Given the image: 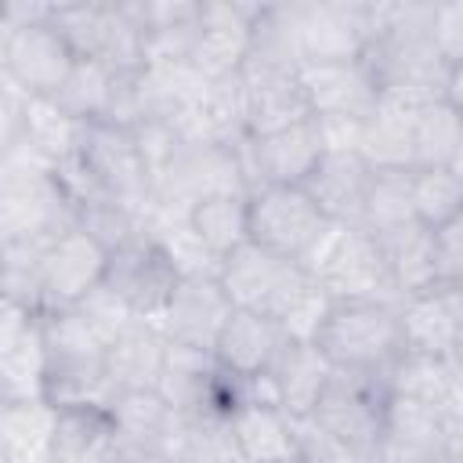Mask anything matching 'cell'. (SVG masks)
Listing matches in <instances>:
<instances>
[{
  "mask_svg": "<svg viewBox=\"0 0 463 463\" xmlns=\"http://www.w3.org/2000/svg\"><path fill=\"white\" fill-rule=\"evenodd\" d=\"M329 217L307 195L304 184H264L250 192V242L297 260L322 235Z\"/></svg>",
  "mask_w": 463,
  "mask_h": 463,
  "instance_id": "cell-7",
  "label": "cell"
},
{
  "mask_svg": "<svg viewBox=\"0 0 463 463\" xmlns=\"http://www.w3.org/2000/svg\"><path fill=\"white\" fill-rule=\"evenodd\" d=\"M423 105L402 94L380 90L376 109L365 116L362 156L376 170H412V123Z\"/></svg>",
  "mask_w": 463,
  "mask_h": 463,
  "instance_id": "cell-26",
  "label": "cell"
},
{
  "mask_svg": "<svg viewBox=\"0 0 463 463\" xmlns=\"http://www.w3.org/2000/svg\"><path fill=\"white\" fill-rule=\"evenodd\" d=\"M449 170H452V177L463 184V145L456 148V156H452V163H449Z\"/></svg>",
  "mask_w": 463,
  "mask_h": 463,
  "instance_id": "cell-39",
  "label": "cell"
},
{
  "mask_svg": "<svg viewBox=\"0 0 463 463\" xmlns=\"http://www.w3.org/2000/svg\"><path fill=\"white\" fill-rule=\"evenodd\" d=\"M174 459H184V463H246L239 445H235L228 412H206V416L181 420Z\"/></svg>",
  "mask_w": 463,
  "mask_h": 463,
  "instance_id": "cell-33",
  "label": "cell"
},
{
  "mask_svg": "<svg viewBox=\"0 0 463 463\" xmlns=\"http://www.w3.org/2000/svg\"><path fill=\"white\" fill-rule=\"evenodd\" d=\"M54 405L4 402L0 416V463H51Z\"/></svg>",
  "mask_w": 463,
  "mask_h": 463,
  "instance_id": "cell-28",
  "label": "cell"
},
{
  "mask_svg": "<svg viewBox=\"0 0 463 463\" xmlns=\"http://www.w3.org/2000/svg\"><path fill=\"white\" fill-rule=\"evenodd\" d=\"M0 65L4 80L18 87L25 98H54L65 76L72 72L76 54L65 43V36L51 25V18H43L0 29Z\"/></svg>",
  "mask_w": 463,
  "mask_h": 463,
  "instance_id": "cell-9",
  "label": "cell"
},
{
  "mask_svg": "<svg viewBox=\"0 0 463 463\" xmlns=\"http://www.w3.org/2000/svg\"><path fill=\"white\" fill-rule=\"evenodd\" d=\"M412 221V170H376L365 195L362 228L373 235H387Z\"/></svg>",
  "mask_w": 463,
  "mask_h": 463,
  "instance_id": "cell-32",
  "label": "cell"
},
{
  "mask_svg": "<svg viewBox=\"0 0 463 463\" xmlns=\"http://www.w3.org/2000/svg\"><path fill=\"white\" fill-rule=\"evenodd\" d=\"M109 412L119 430V445L130 452H148L174 459V445L181 434V416L159 391H119L109 402Z\"/></svg>",
  "mask_w": 463,
  "mask_h": 463,
  "instance_id": "cell-19",
  "label": "cell"
},
{
  "mask_svg": "<svg viewBox=\"0 0 463 463\" xmlns=\"http://www.w3.org/2000/svg\"><path fill=\"white\" fill-rule=\"evenodd\" d=\"M333 304H336V300L311 279V282L293 297V304L282 311V318H279L286 340H293V344H315V340H318V329L326 326V318H329V311H333Z\"/></svg>",
  "mask_w": 463,
  "mask_h": 463,
  "instance_id": "cell-35",
  "label": "cell"
},
{
  "mask_svg": "<svg viewBox=\"0 0 463 463\" xmlns=\"http://www.w3.org/2000/svg\"><path fill=\"white\" fill-rule=\"evenodd\" d=\"M315 347L344 373L391 376L405 354L398 304L387 300H336Z\"/></svg>",
  "mask_w": 463,
  "mask_h": 463,
  "instance_id": "cell-2",
  "label": "cell"
},
{
  "mask_svg": "<svg viewBox=\"0 0 463 463\" xmlns=\"http://www.w3.org/2000/svg\"><path fill=\"white\" fill-rule=\"evenodd\" d=\"M51 25L65 36L76 58L101 61L112 72L145 69V33L127 11V4H109V0L54 4Z\"/></svg>",
  "mask_w": 463,
  "mask_h": 463,
  "instance_id": "cell-3",
  "label": "cell"
},
{
  "mask_svg": "<svg viewBox=\"0 0 463 463\" xmlns=\"http://www.w3.org/2000/svg\"><path fill=\"white\" fill-rule=\"evenodd\" d=\"M217 279L239 311H257L275 322L293 304V297L311 282V275L297 260H286L257 242H246L235 253H228L221 260Z\"/></svg>",
  "mask_w": 463,
  "mask_h": 463,
  "instance_id": "cell-6",
  "label": "cell"
},
{
  "mask_svg": "<svg viewBox=\"0 0 463 463\" xmlns=\"http://www.w3.org/2000/svg\"><path fill=\"white\" fill-rule=\"evenodd\" d=\"M260 4H203L199 33L188 54V65L206 83H221L228 76H239L250 43H253V18Z\"/></svg>",
  "mask_w": 463,
  "mask_h": 463,
  "instance_id": "cell-12",
  "label": "cell"
},
{
  "mask_svg": "<svg viewBox=\"0 0 463 463\" xmlns=\"http://www.w3.org/2000/svg\"><path fill=\"white\" fill-rule=\"evenodd\" d=\"M105 268H109V250L83 228H69L58 239H51L36 260L40 315L87 300L105 282Z\"/></svg>",
  "mask_w": 463,
  "mask_h": 463,
  "instance_id": "cell-8",
  "label": "cell"
},
{
  "mask_svg": "<svg viewBox=\"0 0 463 463\" xmlns=\"http://www.w3.org/2000/svg\"><path fill=\"white\" fill-rule=\"evenodd\" d=\"M228 420L246 463H300V423L279 405L239 398Z\"/></svg>",
  "mask_w": 463,
  "mask_h": 463,
  "instance_id": "cell-21",
  "label": "cell"
},
{
  "mask_svg": "<svg viewBox=\"0 0 463 463\" xmlns=\"http://www.w3.org/2000/svg\"><path fill=\"white\" fill-rule=\"evenodd\" d=\"M188 224L206 250L224 260L250 242V195H206L188 210Z\"/></svg>",
  "mask_w": 463,
  "mask_h": 463,
  "instance_id": "cell-29",
  "label": "cell"
},
{
  "mask_svg": "<svg viewBox=\"0 0 463 463\" xmlns=\"http://www.w3.org/2000/svg\"><path fill=\"white\" fill-rule=\"evenodd\" d=\"M333 365L329 358L315 347V344H286L275 358V365L268 369L271 383H275V398H279V409L286 416H293L297 423L311 420L329 380H333Z\"/></svg>",
  "mask_w": 463,
  "mask_h": 463,
  "instance_id": "cell-25",
  "label": "cell"
},
{
  "mask_svg": "<svg viewBox=\"0 0 463 463\" xmlns=\"http://www.w3.org/2000/svg\"><path fill=\"white\" fill-rule=\"evenodd\" d=\"M441 98L463 116V65H452L449 69V76H445V90H441Z\"/></svg>",
  "mask_w": 463,
  "mask_h": 463,
  "instance_id": "cell-38",
  "label": "cell"
},
{
  "mask_svg": "<svg viewBox=\"0 0 463 463\" xmlns=\"http://www.w3.org/2000/svg\"><path fill=\"white\" fill-rule=\"evenodd\" d=\"M228 145L239 156V166L246 174L250 192H257L264 184H304L307 174L326 156L322 127H318L315 116L289 127V130H279V134H268V137L242 134Z\"/></svg>",
  "mask_w": 463,
  "mask_h": 463,
  "instance_id": "cell-11",
  "label": "cell"
},
{
  "mask_svg": "<svg viewBox=\"0 0 463 463\" xmlns=\"http://www.w3.org/2000/svg\"><path fill=\"white\" fill-rule=\"evenodd\" d=\"M373 174H376V166L362 152H326L318 159V166L307 174L304 188L329 221L362 228Z\"/></svg>",
  "mask_w": 463,
  "mask_h": 463,
  "instance_id": "cell-18",
  "label": "cell"
},
{
  "mask_svg": "<svg viewBox=\"0 0 463 463\" xmlns=\"http://www.w3.org/2000/svg\"><path fill=\"white\" fill-rule=\"evenodd\" d=\"M315 116H354L365 119L380 101V80L365 58L358 61H318L297 72Z\"/></svg>",
  "mask_w": 463,
  "mask_h": 463,
  "instance_id": "cell-16",
  "label": "cell"
},
{
  "mask_svg": "<svg viewBox=\"0 0 463 463\" xmlns=\"http://www.w3.org/2000/svg\"><path fill=\"white\" fill-rule=\"evenodd\" d=\"M112 83H116V72L109 65L90 61V58H76L72 72L65 76V83L58 87V94L51 101L65 116H72L76 123H98V119H105Z\"/></svg>",
  "mask_w": 463,
  "mask_h": 463,
  "instance_id": "cell-31",
  "label": "cell"
},
{
  "mask_svg": "<svg viewBox=\"0 0 463 463\" xmlns=\"http://www.w3.org/2000/svg\"><path fill=\"white\" fill-rule=\"evenodd\" d=\"M170 340L156 318H130L109 344V380L112 391H156L166 365ZM112 394V398H116Z\"/></svg>",
  "mask_w": 463,
  "mask_h": 463,
  "instance_id": "cell-23",
  "label": "cell"
},
{
  "mask_svg": "<svg viewBox=\"0 0 463 463\" xmlns=\"http://www.w3.org/2000/svg\"><path fill=\"white\" fill-rule=\"evenodd\" d=\"M459 145H463V116L445 98L427 101L412 123V170L449 166Z\"/></svg>",
  "mask_w": 463,
  "mask_h": 463,
  "instance_id": "cell-30",
  "label": "cell"
},
{
  "mask_svg": "<svg viewBox=\"0 0 463 463\" xmlns=\"http://www.w3.org/2000/svg\"><path fill=\"white\" fill-rule=\"evenodd\" d=\"M430 43L449 69L463 65V0L430 7Z\"/></svg>",
  "mask_w": 463,
  "mask_h": 463,
  "instance_id": "cell-36",
  "label": "cell"
},
{
  "mask_svg": "<svg viewBox=\"0 0 463 463\" xmlns=\"http://www.w3.org/2000/svg\"><path fill=\"white\" fill-rule=\"evenodd\" d=\"M242 87H246V130L253 137L289 130L315 116L297 72H271V69L242 65Z\"/></svg>",
  "mask_w": 463,
  "mask_h": 463,
  "instance_id": "cell-20",
  "label": "cell"
},
{
  "mask_svg": "<svg viewBox=\"0 0 463 463\" xmlns=\"http://www.w3.org/2000/svg\"><path fill=\"white\" fill-rule=\"evenodd\" d=\"M76 159L87 166L90 181L109 199L134 210L141 221L148 217V210H152V174L141 159L134 130L112 127V123H101V119L87 123L83 137H80V148H76Z\"/></svg>",
  "mask_w": 463,
  "mask_h": 463,
  "instance_id": "cell-5",
  "label": "cell"
},
{
  "mask_svg": "<svg viewBox=\"0 0 463 463\" xmlns=\"http://www.w3.org/2000/svg\"><path fill=\"white\" fill-rule=\"evenodd\" d=\"M373 43V4H300L304 65L358 61Z\"/></svg>",
  "mask_w": 463,
  "mask_h": 463,
  "instance_id": "cell-14",
  "label": "cell"
},
{
  "mask_svg": "<svg viewBox=\"0 0 463 463\" xmlns=\"http://www.w3.org/2000/svg\"><path fill=\"white\" fill-rule=\"evenodd\" d=\"M300 268L333 297V300H387L402 304L391 279L387 257L365 228L329 221L311 250L300 257Z\"/></svg>",
  "mask_w": 463,
  "mask_h": 463,
  "instance_id": "cell-1",
  "label": "cell"
},
{
  "mask_svg": "<svg viewBox=\"0 0 463 463\" xmlns=\"http://www.w3.org/2000/svg\"><path fill=\"white\" fill-rule=\"evenodd\" d=\"M387 402H391V376L336 369L311 420L326 434L344 441L347 449H354V452H362V456L380 463Z\"/></svg>",
  "mask_w": 463,
  "mask_h": 463,
  "instance_id": "cell-4",
  "label": "cell"
},
{
  "mask_svg": "<svg viewBox=\"0 0 463 463\" xmlns=\"http://www.w3.org/2000/svg\"><path fill=\"white\" fill-rule=\"evenodd\" d=\"M51 463H119V430L109 405L54 409Z\"/></svg>",
  "mask_w": 463,
  "mask_h": 463,
  "instance_id": "cell-22",
  "label": "cell"
},
{
  "mask_svg": "<svg viewBox=\"0 0 463 463\" xmlns=\"http://www.w3.org/2000/svg\"><path fill=\"white\" fill-rule=\"evenodd\" d=\"M409 354L452 358L463 336V286H434L398 304Z\"/></svg>",
  "mask_w": 463,
  "mask_h": 463,
  "instance_id": "cell-17",
  "label": "cell"
},
{
  "mask_svg": "<svg viewBox=\"0 0 463 463\" xmlns=\"http://www.w3.org/2000/svg\"><path fill=\"white\" fill-rule=\"evenodd\" d=\"M286 344L289 340H286V333H282V326L275 318L235 307L228 326H224V333H221V340H217V347H213V358L239 383H246V380L264 376L275 365V358H279V351Z\"/></svg>",
  "mask_w": 463,
  "mask_h": 463,
  "instance_id": "cell-24",
  "label": "cell"
},
{
  "mask_svg": "<svg viewBox=\"0 0 463 463\" xmlns=\"http://www.w3.org/2000/svg\"><path fill=\"white\" fill-rule=\"evenodd\" d=\"M47 344L40 311L4 300L0 318V383L4 402H43Z\"/></svg>",
  "mask_w": 463,
  "mask_h": 463,
  "instance_id": "cell-13",
  "label": "cell"
},
{
  "mask_svg": "<svg viewBox=\"0 0 463 463\" xmlns=\"http://www.w3.org/2000/svg\"><path fill=\"white\" fill-rule=\"evenodd\" d=\"M181 275L166 250L148 235L137 232L123 246L109 250V268H105V286L137 315V318H163Z\"/></svg>",
  "mask_w": 463,
  "mask_h": 463,
  "instance_id": "cell-10",
  "label": "cell"
},
{
  "mask_svg": "<svg viewBox=\"0 0 463 463\" xmlns=\"http://www.w3.org/2000/svg\"><path fill=\"white\" fill-rule=\"evenodd\" d=\"M376 242H380V250L387 257V268H391V279H394L402 300L441 286V279H438V257H434V232L430 228H423L420 221H412L405 228H394L387 235H376Z\"/></svg>",
  "mask_w": 463,
  "mask_h": 463,
  "instance_id": "cell-27",
  "label": "cell"
},
{
  "mask_svg": "<svg viewBox=\"0 0 463 463\" xmlns=\"http://www.w3.org/2000/svg\"><path fill=\"white\" fill-rule=\"evenodd\" d=\"M434 257L441 286H463V213L434 232Z\"/></svg>",
  "mask_w": 463,
  "mask_h": 463,
  "instance_id": "cell-37",
  "label": "cell"
},
{
  "mask_svg": "<svg viewBox=\"0 0 463 463\" xmlns=\"http://www.w3.org/2000/svg\"><path fill=\"white\" fill-rule=\"evenodd\" d=\"M412 213L430 232L445 228L456 213H463V184L452 177L449 166L412 170Z\"/></svg>",
  "mask_w": 463,
  "mask_h": 463,
  "instance_id": "cell-34",
  "label": "cell"
},
{
  "mask_svg": "<svg viewBox=\"0 0 463 463\" xmlns=\"http://www.w3.org/2000/svg\"><path fill=\"white\" fill-rule=\"evenodd\" d=\"M232 311H235V304L228 300L221 279H181L159 326L170 344L213 354Z\"/></svg>",
  "mask_w": 463,
  "mask_h": 463,
  "instance_id": "cell-15",
  "label": "cell"
}]
</instances>
